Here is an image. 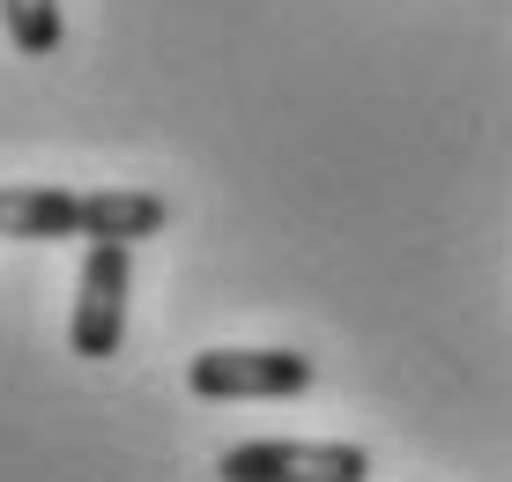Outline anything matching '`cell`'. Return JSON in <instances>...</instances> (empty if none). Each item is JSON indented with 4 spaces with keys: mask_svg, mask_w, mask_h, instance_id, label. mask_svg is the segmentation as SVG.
Listing matches in <instances>:
<instances>
[{
    "mask_svg": "<svg viewBox=\"0 0 512 482\" xmlns=\"http://www.w3.org/2000/svg\"><path fill=\"white\" fill-rule=\"evenodd\" d=\"M223 482H372V453L342 438H253L216 460Z\"/></svg>",
    "mask_w": 512,
    "mask_h": 482,
    "instance_id": "cell-1",
    "label": "cell"
},
{
    "mask_svg": "<svg viewBox=\"0 0 512 482\" xmlns=\"http://www.w3.org/2000/svg\"><path fill=\"white\" fill-rule=\"evenodd\" d=\"M127 290H134V245L90 238L82 275H75V319H67L75 356H119V342H127Z\"/></svg>",
    "mask_w": 512,
    "mask_h": 482,
    "instance_id": "cell-2",
    "label": "cell"
},
{
    "mask_svg": "<svg viewBox=\"0 0 512 482\" xmlns=\"http://www.w3.org/2000/svg\"><path fill=\"white\" fill-rule=\"evenodd\" d=\"M320 379L305 349H201L186 364V386L201 401H290Z\"/></svg>",
    "mask_w": 512,
    "mask_h": 482,
    "instance_id": "cell-3",
    "label": "cell"
},
{
    "mask_svg": "<svg viewBox=\"0 0 512 482\" xmlns=\"http://www.w3.org/2000/svg\"><path fill=\"white\" fill-rule=\"evenodd\" d=\"M0 238H15V245L82 238V193H67V186H0Z\"/></svg>",
    "mask_w": 512,
    "mask_h": 482,
    "instance_id": "cell-4",
    "label": "cell"
},
{
    "mask_svg": "<svg viewBox=\"0 0 512 482\" xmlns=\"http://www.w3.org/2000/svg\"><path fill=\"white\" fill-rule=\"evenodd\" d=\"M171 223V208L141 186H97L82 193V238H119V245H141Z\"/></svg>",
    "mask_w": 512,
    "mask_h": 482,
    "instance_id": "cell-5",
    "label": "cell"
},
{
    "mask_svg": "<svg viewBox=\"0 0 512 482\" xmlns=\"http://www.w3.org/2000/svg\"><path fill=\"white\" fill-rule=\"evenodd\" d=\"M0 23H8V45L23 52V60H45V52H60V38H67L60 0H0Z\"/></svg>",
    "mask_w": 512,
    "mask_h": 482,
    "instance_id": "cell-6",
    "label": "cell"
}]
</instances>
